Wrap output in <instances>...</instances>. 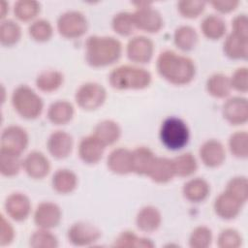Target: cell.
<instances>
[{
    "label": "cell",
    "instance_id": "9a60e30c",
    "mask_svg": "<svg viewBox=\"0 0 248 248\" xmlns=\"http://www.w3.org/2000/svg\"><path fill=\"white\" fill-rule=\"evenodd\" d=\"M4 206L7 215L17 222L25 220L31 211L30 200L22 193H12L6 199Z\"/></svg>",
    "mask_w": 248,
    "mask_h": 248
},
{
    "label": "cell",
    "instance_id": "7c38bea8",
    "mask_svg": "<svg viewBox=\"0 0 248 248\" xmlns=\"http://www.w3.org/2000/svg\"><path fill=\"white\" fill-rule=\"evenodd\" d=\"M62 212L60 207L51 202H43L35 209L34 222L40 229H52L61 221Z\"/></svg>",
    "mask_w": 248,
    "mask_h": 248
},
{
    "label": "cell",
    "instance_id": "7a4b0ae2",
    "mask_svg": "<svg viewBox=\"0 0 248 248\" xmlns=\"http://www.w3.org/2000/svg\"><path fill=\"white\" fill-rule=\"evenodd\" d=\"M122 54L121 43L109 36H90L85 42L86 62L95 68L116 62Z\"/></svg>",
    "mask_w": 248,
    "mask_h": 248
},
{
    "label": "cell",
    "instance_id": "836d02e7",
    "mask_svg": "<svg viewBox=\"0 0 248 248\" xmlns=\"http://www.w3.org/2000/svg\"><path fill=\"white\" fill-rule=\"evenodd\" d=\"M22 168L20 155L0 149V172L4 176H15Z\"/></svg>",
    "mask_w": 248,
    "mask_h": 248
},
{
    "label": "cell",
    "instance_id": "e0dca14e",
    "mask_svg": "<svg viewBox=\"0 0 248 248\" xmlns=\"http://www.w3.org/2000/svg\"><path fill=\"white\" fill-rule=\"evenodd\" d=\"M106 146L94 136L81 139L78 144V156L82 162L88 165L97 164L103 157Z\"/></svg>",
    "mask_w": 248,
    "mask_h": 248
},
{
    "label": "cell",
    "instance_id": "681fc988",
    "mask_svg": "<svg viewBox=\"0 0 248 248\" xmlns=\"http://www.w3.org/2000/svg\"><path fill=\"white\" fill-rule=\"evenodd\" d=\"M210 4L213 6V8L221 13V14H228L231 13L232 11L235 10L236 7L238 6L239 2L235 1V0H215V1H211Z\"/></svg>",
    "mask_w": 248,
    "mask_h": 248
},
{
    "label": "cell",
    "instance_id": "4fadbf2b",
    "mask_svg": "<svg viewBox=\"0 0 248 248\" xmlns=\"http://www.w3.org/2000/svg\"><path fill=\"white\" fill-rule=\"evenodd\" d=\"M224 118L232 125H241L248 120L247 100L243 97H232L228 99L222 108Z\"/></svg>",
    "mask_w": 248,
    "mask_h": 248
},
{
    "label": "cell",
    "instance_id": "8992f818",
    "mask_svg": "<svg viewBox=\"0 0 248 248\" xmlns=\"http://www.w3.org/2000/svg\"><path fill=\"white\" fill-rule=\"evenodd\" d=\"M107 91L97 82L81 84L75 95L76 103L85 110H94L100 108L106 101Z\"/></svg>",
    "mask_w": 248,
    "mask_h": 248
},
{
    "label": "cell",
    "instance_id": "9c48e42d",
    "mask_svg": "<svg viewBox=\"0 0 248 248\" xmlns=\"http://www.w3.org/2000/svg\"><path fill=\"white\" fill-rule=\"evenodd\" d=\"M27 145L28 135L22 127L10 125L2 131L0 149L20 155Z\"/></svg>",
    "mask_w": 248,
    "mask_h": 248
},
{
    "label": "cell",
    "instance_id": "e575fe53",
    "mask_svg": "<svg viewBox=\"0 0 248 248\" xmlns=\"http://www.w3.org/2000/svg\"><path fill=\"white\" fill-rule=\"evenodd\" d=\"M176 176L187 177L194 174L198 169L196 158L191 153H183L172 159Z\"/></svg>",
    "mask_w": 248,
    "mask_h": 248
},
{
    "label": "cell",
    "instance_id": "8fae6325",
    "mask_svg": "<svg viewBox=\"0 0 248 248\" xmlns=\"http://www.w3.org/2000/svg\"><path fill=\"white\" fill-rule=\"evenodd\" d=\"M126 52L128 58L135 63H148L154 53V44L145 36H136L128 42Z\"/></svg>",
    "mask_w": 248,
    "mask_h": 248
},
{
    "label": "cell",
    "instance_id": "7402d4cb",
    "mask_svg": "<svg viewBox=\"0 0 248 248\" xmlns=\"http://www.w3.org/2000/svg\"><path fill=\"white\" fill-rule=\"evenodd\" d=\"M157 156L151 149L145 146H140L132 150L133 172L140 175H147Z\"/></svg>",
    "mask_w": 248,
    "mask_h": 248
},
{
    "label": "cell",
    "instance_id": "3957f363",
    "mask_svg": "<svg viewBox=\"0 0 248 248\" xmlns=\"http://www.w3.org/2000/svg\"><path fill=\"white\" fill-rule=\"evenodd\" d=\"M151 79V74L147 70L133 65H121L108 76L110 86L117 90L143 89L150 84Z\"/></svg>",
    "mask_w": 248,
    "mask_h": 248
},
{
    "label": "cell",
    "instance_id": "7bdbcfd3",
    "mask_svg": "<svg viewBox=\"0 0 248 248\" xmlns=\"http://www.w3.org/2000/svg\"><path fill=\"white\" fill-rule=\"evenodd\" d=\"M247 188V178L245 176H235L228 182L225 191L235 197L241 202L245 203L248 197Z\"/></svg>",
    "mask_w": 248,
    "mask_h": 248
},
{
    "label": "cell",
    "instance_id": "484cf974",
    "mask_svg": "<svg viewBox=\"0 0 248 248\" xmlns=\"http://www.w3.org/2000/svg\"><path fill=\"white\" fill-rule=\"evenodd\" d=\"M93 135L105 146L111 145L119 140L121 136V129L115 121L106 119L95 126Z\"/></svg>",
    "mask_w": 248,
    "mask_h": 248
},
{
    "label": "cell",
    "instance_id": "52a82bcc",
    "mask_svg": "<svg viewBox=\"0 0 248 248\" xmlns=\"http://www.w3.org/2000/svg\"><path fill=\"white\" fill-rule=\"evenodd\" d=\"M137 10L133 13L134 23L137 29L148 33H156L163 27L161 14L155 10L150 3H135Z\"/></svg>",
    "mask_w": 248,
    "mask_h": 248
},
{
    "label": "cell",
    "instance_id": "4dcf8cb0",
    "mask_svg": "<svg viewBox=\"0 0 248 248\" xmlns=\"http://www.w3.org/2000/svg\"><path fill=\"white\" fill-rule=\"evenodd\" d=\"M205 86L208 94L215 98H225L229 96L232 89L230 78L221 73L210 76L206 80Z\"/></svg>",
    "mask_w": 248,
    "mask_h": 248
},
{
    "label": "cell",
    "instance_id": "ee69618b",
    "mask_svg": "<svg viewBox=\"0 0 248 248\" xmlns=\"http://www.w3.org/2000/svg\"><path fill=\"white\" fill-rule=\"evenodd\" d=\"M242 243L239 232L233 229L223 230L217 238V245L220 248H237Z\"/></svg>",
    "mask_w": 248,
    "mask_h": 248
},
{
    "label": "cell",
    "instance_id": "60d3db41",
    "mask_svg": "<svg viewBox=\"0 0 248 248\" xmlns=\"http://www.w3.org/2000/svg\"><path fill=\"white\" fill-rule=\"evenodd\" d=\"M29 244L33 248H56L58 239L48 230L40 229L31 235Z\"/></svg>",
    "mask_w": 248,
    "mask_h": 248
},
{
    "label": "cell",
    "instance_id": "d4e9b609",
    "mask_svg": "<svg viewBox=\"0 0 248 248\" xmlns=\"http://www.w3.org/2000/svg\"><path fill=\"white\" fill-rule=\"evenodd\" d=\"M223 51L231 59H246L248 54V39L231 32L225 39Z\"/></svg>",
    "mask_w": 248,
    "mask_h": 248
},
{
    "label": "cell",
    "instance_id": "f1b7e54d",
    "mask_svg": "<svg viewBox=\"0 0 248 248\" xmlns=\"http://www.w3.org/2000/svg\"><path fill=\"white\" fill-rule=\"evenodd\" d=\"M198 33L190 25H181L177 27L173 34L174 45L183 51L192 50L198 43Z\"/></svg>",
    "mask_w": 248,
    "mask_h": 248
},
{
    "label": "cell",
    "instance_id": "d6986e66",
    "mask_svg": "<svg viewBox=\"0 0 248 248\" xmlns=\"http://www.w3.org/2000/svg\"><path fill=\"white\" fill-rule=\"evenodd\" d=\"M243 204L244 203L237 200L235 197L224 191L215 199L213 207L215 213L220 218L231 220L239 214Z\"/></svg>",
    "mask_w": 248,
    "mask_h": 248
},
{
    "label": "cell",
    "instance_id": "cb8c5ba5",
    "mask_svg": "<svg viewBox=\"0 0 248 248\" xmlns=\"http://www.w3.org/2000/svg\"><path fill=\"white\" fill-rule=\"evenodd\" d=\"M147 176L156 183H167L175 176L172 159L156 157Z\"/></svg>",
    "mask_w": 248,
    "mask_h": 248
},
{
    "label": "cell",
    "instance_id": "bcb514c9",
    "mask_svg": "<svg viewBox=\"0 0 248 248\" xmlns=\"http://www.w3.org/2000/svg\"><path fill=\"white\" fill-rule=\"evenodd\" d=\"M232 88L238 92L246 93L248 90V72L246 67L236 69L230 78Z\"/></svg>",
    "mask_w": 248,
    "mask_h": 248
},
{
    "label": "cell",
    "instance_id": "8d00e7d4",
    "mask_svg": "<svg viewBox=\"0 0 248 248\" xmlns=\"http://www.w3.org/2000/svg\"><path fill=\"white\" fill-rule=\"evenodd\" d=\"M114 247H154V243L145 237L137 235L134 232H122L114 240Z\"/></svg>",
    "mask_w": 248,
    "mask_h": 248
},
{
    "label": "cell",
    "instance_id": "ffe728a7",
    "mask_svg": "<svg viewBox=\"0 0 248 248\" xmlns=\"http://www.w3.org/2000/svg\"><path fill=\"white\" fill-rule=\"evenodd\" d=\"M108 168L116 174H127L133 172L132 150L119 147L113 149L107 160Z\"/></svg>",
    "mask_w": 248,
    "mask_h": 248
},
{
    "label": "cell",
    "instance_id": "6da1fadb",
    "mask_svg": "<svg viewBox=\"0 0 248 248\" xmlns=\"http://www.w3.org/2000/svg\"><path fill=\"white\" fill-rule=\"evenodd\" d=\"M156 67L163 78L175 85H184L191 82L196 75L195 63L191 58L170 49L159 54Z\"/></svg>",
    "mask_w": 248,
    "mask_h": 248
},
{
    "label": "cell",
    "instance_id": "1f68e13d",
    "mask_svg": "<svg viewBox=\"0 0 248 248\" xmlns=\"http://www.w3.org/2000/svg\"><path fill=\"white\" fill-rule=\"evenodd\" d=\"M64 81V76L56 70H46L40 73L36 78L37 87L44 92L49 93L57 90Z\"/></svg>",
    "mask_w": 248,
    "mask_h": 248
},
{
    "label": "cell",
    "instance_id": "603a6c76",
    "mask_svg": "<svg viewBox=\"0 0 248 248\" xmlns=\"http://www.w3.org/2000/svg\"><path fill=\"white\" fill-rule=\"evenodd\" d=\"M210 186L208 182L201 177H195L188 180L182 189L183 196L192 202H203L209 195Z\"/></svg>",
    "mask_w": 248,
    "mask_h": 248
},
{
    "label": "cell",
    "instance_id": "ba28073f",
    "mask_svg": "<svg viewBox=\"0 0 248 248\" xmlns=\"http://www.w3.org/2000/svg\"><path fill=\"white\" fill-rule=\"evenodd\" d=\"M88 23L83 14L78 11H68L62 14L57 20L59 34L67 39H76L84 35Z\"/></svg>",
    "mask_w": 248,
    "mask_h": 248
},
{
    "label": "cell",
    "instance_id": "d590c367",
    "mask_svg": "<svg viewBox=\"0 0 248 248\" xmlns=\"http://www.w3.org/2000/svg\"><path fill=\"white\" fill-rule=\"evenodd\" d=\"M40 3L33 0H19L14 5V14L21 21H30L40 13Z\"/></svg>",
    "mask_w": 248,
    "mask_h": 248
},
{
    "label": "cell",
    "instance_id": "2e32d148",
    "mask_svg": "<svg viewBox=\"0 0 248 248\" xmlns=\"http://www.w3.org/2000/svg\"><path fill=\"white\" fill-rule=\"evenodd\" d=\"M199 154L203 165L208 168H217L221 166L226 159L224 145L214 139L204 141L200 147Z\"/></svg>",
    "mask_w": 248,
    "mask_h": 248
},
{
    "label": "cell",
    "instance_id": "74e56055",
    "mask_svg": "<svg viewBox=\"0 0 248 248\" xmlns=\"http://www.w3.org/2000/svg\"><path fill=\"white\" fill-rule=\"evenodd\" d=\"M112 29L121 36H130L134 33L136 26L133 14L129 12H120L116 14L111 21Z\"/></svg>",
    "mask_w": 248,
    "mask_h": 248
},
{
    "label": "cell",
    "instance_id": "f6af8a7d",
    "mask_svg": "<svg viewBox=\"0 0 248 248\" xmlns=\"http://www.w3.org/2000/svg\"><path fill=\"white\" fill-rule=\"evenodd\" d=\"M205 2L203 1H179L177 3V11L187 18L199 16L204 10Z\"/></svg>",
    "mask_w": 248,
    "mask_h": 248
},
{
    "label": "cell",
    "instance_id": "f35d334b",
    "mask_svg": "<svg viewBox=\"0 0 248 248\" xmlns=\"http://www.w3.org/2000/svg\"><path fill=\"white\" fill-rule=\"evenodd\" d=\"M229 148L231 153L241 159L248 156V135L245 131H237L231 135L229 139Z\"/></svg>",
    "mask_w": 248,
    "mask_h": 248
},
{
    "label": "cell",
    "instance_id": "f907efd6",
    "mask_svg": "<svg viewBox=\"0 0 248 248\" xmlns=\"http://www.w3.org/2000/svg\"><path fill=\"white\" fill-rule=\"evenodd\" d=\"M0 7H1V12H0V13H1V19L4 20L6 15H7V13H8V11H9V4L3 0V1H1Z\"/></svg>",
    "mask_w": 248,
    "mask_h": 248
},
{
    "label": "cell",
    "instance_id": "44dd1931",
    "mask_svg": "<svg viewBox=\"0 0 248 248\" xmlns=\"http://www.w3.org/2000/svg\"><path fill=\"white\" fill-rule=\"evenodd\" d=\"M162 222L160 211L152 205L142 207L137 214L136 223L138 228L144 232H153L158 230Z\"/></svg>",
    "mask_w": 248,
    "mask_h": 248
},
{
    "label": "cell",
    "instance_id": "f546056e",
    "mask_svg": "<svg viewBox=\"0 0 248 248\" xmlns=\"http://www.w3.org/2000/svg\"><path fill=\"white\" fill-rule=\"evenodd\" d=\"M201 30L207 39L218 40L226 33V23L221 16L217 15H209L202 19Z\"/></svg>",
    "mask_w": 248,
    "mask_h": 248
},
{
    "label": "cell",
    "instance_id": "ab89813d",
    "mask_svg": "<svg viewBox=\"0 0 248 248\" xmlns=\"http://www.w3.org/2000/svg\"><path fill=\"white\" fill-rule=\"evenodd\" d=\"M28 33L34 41L42 43V42H46L51 38L53 29L48 20L40 18L33 21L29 25Z\"/></svg>",
    "mask_w": 248,
    "mask_h": 248
},
{
    "label": "cell",
    "instance_id": "ac0fdd59",
    "mask_svg": "<svg viewBox=\"0 0 248 248\" xmlns=\"http://www.w3.org/2000/svg\"><path fill=\"white\" fill-rule=\"evenodd\" d=\"M73 144L72 136L65 131L58 130L48 137L46 146L51 156L56 159H64L72 152Z\"/></svg>",
    "mask_w": 248,
    "mask_h": 248
},
{
    "label": "cell",
    "instance_id": "5bb4252c",
    "mask_svg": "<svg viewBox=\"0 0 248 248\" xmlns=\"http://www.w3.org/2000/svg\"><path fill=\"white\" fill-rule=\"evenodd\" d=\"M22 168L33 179H42L50 170V164L44 153L34 150L26 155L22 161Z\"/></svg>",
    "mask_w": 248,
    "mask_h": 248
},
{
    "label": "cell",
    "instance_id": "c3c4849f",
    "mask_svg": "<svg viewBox=\"0 0 248 248\" xmlns=\"http://www.w3.org/2000/svg\"><path fill=\"white\" fill-rule=\"evenodd\" d=\"M232 32L242 37L248 39V19L246 15H237L232 20Z\"/></svg>",
    "mask_w": 248,
    "mask_h": 248
},
{
    "label": "cell",
    "instance_id": "7dc6e473",
    "mask_svg": "<svg viewBox=\"0 0 248 248\" xmlns=\"http://www.w3.org/2000/svg\"><path fill=\"white\" fill-rule=\"evenodd\" d=\"M15 237V231L12 224L6 220L5 216L1 214L0 220V245L6 246L13 242Z\"/></svg>",
    "mask_w": 248,
    "mask_h": 248
},
{
    "label": "cell",
    "instance_id": "30bf717a",
    "mask_svg": "<svg viewBox=\"0 0 248 248\" xmlns=\"http://www.w3.org/2000/svg\"><path fill=\"white\" fill-rule=\"evenodd\" d=\"M101 231L96 226L87 222L73 224L67 232L69 242L78 247L94 244L101 237Z\"/></svg>",
    "mask_w": 248,
    "mask_h": 248
},
{
    "label": "cell",
    "instance_id": "277c9868",
    "mask_svg": "<svg viewBox=\"0 0 248 248\" xmlns=\"http://www.w3.org/2000/svg\"><path fill=\"white\" fill-rule=\"evenodd\" d=\"M12 105L15 110L25 119L37 118L44 108L42 98L26 84H21L13 91Z\"/></svg>",
    "mask_w": 248,
    "mask_h": 248
},
{
    "label": "cell",
    "instance_id": "b9f144b4",
    "mask_svg": "<svg viewBox=\"0 0 248 248\" xmlns=\"http://www.w3.org/2000/svg\"><path fill=\"white\" fill-rule=\"evenodd\" d=\"M212 241V232L205 226H199L193 230L189 237V246L192 248H206Z\"/></svg>",
    "mask_w": 248,
    "mask_h": 248
},
{
    "label": "cell",
    "instance_id": "5b68a950",
    "mask_svg": "<svg viewBox=\"0 0 248 248\" xmlns=\"http://www.w3.org/2000/svg\"><path fill=\"white\" fill-rule=\"evenodd\" d=\"M159 135L162 143L168 149L178 150L188 143L190 132L187 124L182 119L170 116L163 121Z\"/></svg>",
    "mask_w": 248,
    "mask_h": 248
},
{
    "label": "cell",
    "instance_id": "4316f807",
    "mask_svg": "<svg viewBox=\"0 0 248 248\" xmlns=\"http://www.w3.org/2000/svg\"><path fill=\"white\" fill-rule=\"evenodd\" d=\"M74 107L66 100H58L52 103L47 110L48 120L55 125H64L72 120Z\"/></svg>",
    "mask_w": 248,
    "mask_h": 248
},
{
    "label": "cell",
    "instance_id": "d6a6232c",
    "mask_svg": "<svg viewBox=\"0 0 248 248\" xmlns=\"http://www.w3.org/2000/svg\"><path fill=\"white\" fill-rule=\"evenodd\" d=\"M21 37V28L13 19H4L0 24V43L4 46L16 45Z\"/></svg>",
    "mask_w": 248,
    "mask_h": 248
},
{
    "label": "cell",
    "instance_id": "83f0119b",
    "mask_svg": "<svg viewBox=\"0 0 248 248\" xmlns=\"http://www.w3.org/2000/svg\"><path fill=\"white\" fill-rule=\"evenodd\" d=\"M53 189L59 194H69L73 192L78 185L77 174L68 169L57 170L51 179Z\"/></svg>",
    "mask_w": 248,
    "mask_h": 248
}]
</instances>
